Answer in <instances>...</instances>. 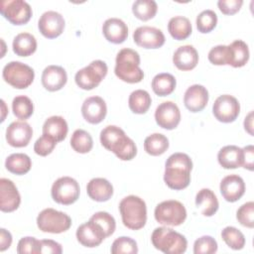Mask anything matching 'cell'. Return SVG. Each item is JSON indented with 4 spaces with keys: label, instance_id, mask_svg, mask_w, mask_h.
Here are the masks:
<instances>
[{
    "label": "cell",
    "instance_id": "6",
    "mask_svg": "<svg viewBox=\"0 0 254 254\" xmlns=\"http://www.w3.org/2000/svg\"><path fill=\"white\" fill-rule=\"evenodd\" d=\"M154 216L160 224L166 226H179L183 224L187 218V209L179 200L169 199L157 204Z\"/></svg>",
    "mask_w": 254,
    "mask_h": 254
},
{
    "label": "cell",
    "instance_id": "20",
    "mask_svg": "<svg viewBox=\"0 0 254 254\" xmlns=\"http://www.w3.org/2000/svg\"><path fill=\"white\" fill-rule=\"evenodd\" d=\"M208 91L203 85L192 84L188 87L184 94V103L188 110L196 113L204 109L208 102Z\"/></svg>",
    "mask_w": 254,
    "mask_h": 254
},
{
    "label": "cell",
    "instance_id": "5",
    "mask_svg": "<svg viewBox=\"0 0 254 254\" xmlns=\"http://www.w3.org/2000/svg\"><path fill=\"white\" fill-rule=\"evenodd\" d=\"M151 241L156 249L166 254H182L188 247L186 237L167 226L155 228L151 235Z\"/></svg>",
    "mask_w": 254,
    "mask_h": 254
},
{
    "label": "cell",
    "instance_id": "44",
    "mask_svg": "<svg viewBox=\"0 0 254 254\" xmlns=\"http://www.w3.org/2000/svg\"><path fill=\"white\" fill-rule=\"evenodd\" d=\"M236 218L238 222L247 227H254V202L248 201L242 204L236 211Z\"/></svg>",
    "mask_w": 254,
    "mask_h": 254
},
{
    "label": "cell",
    "instance_id": "24",
    "mask_svg": "<svg viewBox=\"0 0 254 254\" xmlns=\"http://www.w3.org/2000/svg\"><path fill=\"white\" fill-rule=\"evenodd\" d=\"M173 63L180 70H191L198 63V54L190 45L181 46L174 53Z\"/></svg>",
    "mask_w": 254,
    "mask_h": 254
},
{
    "label": "cell",
    "instance_id": "10",
    "mask_svg": "<svg viewBox=\"0 0 254 254\" xmlns=\"http://www.w3.org/2000/svg\"><path fill=\"white\" fill-rule=\"evenodd\" d=\"M80 188L78 183L70 177H61L52 186L51 194L53 199L64 205L74 203L79 197Z\"/></svg>",
    "mask_w": 254,
    "mask_h": 254
},
{
    "label": "cell",
    "instance_id": "25",
    "mask_svg": "<svg viewBox=\"0 0 254 254\" xmlns=\"http://www.w3.org/2000/svg\"><path fill=\"white\" fill-rule=\"evenodd\" d=\"M86 192L92 200L103 202L109 200L113 195V187L104 178H94L88 182Z\"/></svg>",
    "mask_w": 254,
    "mask_h": 254
},
{
    "label": "cell",
    "instance_id": "50",
    "mask_svg": "<svg viewBox=\"0 0 254 254\" xmlns=\"http://www.w3.org/2000/svg\"><path fill=\"white\" fill-rule=\"evenodd\" d=\"M243 150V164L242 167L249 170L253 171L254 167V147L252 145L245 146L242 148Z\"/></svg>",
    "mask_w": 254,
    "mask_h": 254
},
{
    "label": "cell",
    "instance_id": "12",
    "mask_svg": "<svg viewBox=\"0 0 254 254\" xmlns=\"http://www.w3.org/2000/svg\"><path fill=\"white\" fill-rule=\"evenodd\" d=\"M212 113L219 122H233L240 113L239 101L230 94H222L215 99L212 105Z\"/></svg>",
    "mask_w": 254,
    "mask_h": 254
},
{
    "label": "cell",
    "instance_id": "53",
    "mask_svg": "<svg viewBox=\"0 0 254 254\" xmlns=\"http://www.w3.org/2000/svg\"><path fill=\"white\" fill-rule=\"evenodd\" d=\"M1 104H2V117H1V121L3 122L5 120V115L8 111V109H6V104H5V101L3 99H1Z\"/></svg>",
    "mask_w": 254,
    "mask_h": 254
},
{
    "label": "cell",
    "instance_id": "8",
    "mask_svg": "<svg viewBox=\"0 0 254 254\" xmlns=\"http://www.w3.org/2000/svg\"><path fill=\"white\" fill-rule=\"evenodd\" d=\"M2 76L11 86L18 89H24L29 87L34 81L35 71L30 65L14 61L8 63L4 66Z\"/></svg>",
    "mask_w": 254,
    "mask_h": 254
},
{
    "label": "cell",
    "instance_id": "35",
    "mask_svg": "<svg viewBox=\"0 0 254 254\" xmlns=\"http://www.w3.org/2000/svg\"><path fill=\"white\" fill-rule=\"evenodd\" d=\"M169 148L168 138L161 133H154L146 137L144 141V150L151 156H160Z\"/></svg>",
    "mask_w": 254,
    "mask_h": 254
},
{
    "label": "cell",
    "instance_id": "7",
    "mask_svg": "<svg viewBox=\"0 0 254 254\" xmlns=\"http://www.w3.org/2000/svg\"><path fill=\"white\" fill-rule=\"evenodd\" d=\"M37 225L43 232L59 234L69 229L71 218L65 212L48 207L38 214Z\"/></svg>",
    "mask_w": 254,
    "mask_h": 254
},
{
    "label": "cell",
    "instance_id": "45",
    "mask_svg": "<svg viewBox=\"0 0 254 254\" xmlns=\"http://www.w3.org/2000/svg\"><path fill=\"white\" fill-rule=\"evenodd\" d=\"M208 61L215 65H228L229 50L228 46L218 45L208 52Z\"/></svg>",
    "mask_w": 254,
    "mask_h": 254
},
{
    "label": "cell",
    "instance_id": "14",
    "mask_svg": "<svg viewBox=\"0 0 254 254\" xmlns=\"http://www.w3.org/2000/svg\"><path fill=\"white\" fill-rule=\"evenodd\" d=\"M65 23L62 14L56 11H47L42 14L38 22L41 34L47 39H55L62 35Z\"/></svg>",
    "mask_w": 254,
    "mask_h": 254
},
{
    "label": "cell",
    "instance_id": "4",
    "mask_svg": "<svg viewBox=\"0 0 254 254\" xmlns=\"http://www.w3.org/2000/svg\"><path fill=\"white\" fill-rule=\"evenodd\" d=\"M119 211L123 224L131 230H139L147 222L146 202L137 195L131 194L122 198Z\"/></svg>",
    "mask_w": 254,
    "mask_h": 254
},
{
    "label": "cell",
    "instance_id": "32",
    "mask_svg": "<svg viewBox=\"0 0 254 254\" xmlns=\"http://www.w3.org/2000/svg\"><path fill=\"white\" fill-rule=\"evenodd\" d=\"M5 167L12 174L25 175L31 170L32 161L24 153H14L6 158Z\"/></svg>",
    "mask_w": 254,
    "mask_h": 254
},
{
    "label": "cell",
    "instance_id": "49",
    "mask_svg": "<svg viewBox=\"0 0 254 254\" xmlns=\"http://www.w3.org/2000/svg\"><path fill=\"white\" fill-rule=\"evenodd\" d=\"M41 241V250L40 253H55L61 254L63 252L62 245L51 239H43Z\"/></svg>",
    "mask_w": 254,
    "mask_h": 254
},
{
    "label": "cell",
    "instance_id": "40",
    "mask_svg": "<svg viewBox=\"0 0 254 254\" xmlns=\"http://www.w3.org/2000/svg\"><path fill=\"white\" fill-rule=\"evenodd\" d=\"M196 28L198 32L206 34L211 32L217 24V15L214 11L207 9L200 12L196 17Z\"/></svg>",
    "mask_w": 254,
    "mask_h": 254
},
{
    "label": "cell",
    "instance_id": "27",
    "mask_svg": "<svg viewBox=\"0 0 254 254\" xmlns=\"http://www.w3.org/2000/svg\"><path fill=\"white\" fill-rule=\"evenodd\" d=\"M68 131V126L65 119L62 116H51L44 122L43 134L52 137L54 140L61 142L65 139Z\"/></svg>",
    "mask_w": 254,
    "mask_h": 254
},
{
    "label": "cell",
    "instance_id": "3",
    "mask_svg": "<svg viewBox=\"0 0 254 254\" xmlns=\"http://www.w3.org/2000/svg\"><path fill=\"white\" fill-rule=\"evenodd\" d=\"M114 72L116 76L127 83H138L144 78V71L140 67L139 54L128 48L120 50L115 59Z\"/></svg>",
    "mask_w": 254,
    "mask_h": 254
},
{
    "label": "cell",
    "instance_id": "2",
    "mask_svg": "<svg viewBox=\"0 0 254 254\" xmlns=\"http://www.w3.org/2000/svg\"><path fill=\"white\" fill-rule=\"evenodd\" d=\"M100 143L121 161H130L137 155L134 141L126 135L123 129L115 125H108L101 130Z\"/></svg>",
    "mask_w": 254,
    "mask_h": 254
},
{
    "label": "cell",
    "instance_id": "41",
    "mask_svg": "<svg viewBox=\"0 0 254 254\" xmlns=\"http://www.w3.org/2000/svg\"><path fill=\"white\" fill-rule=\"evenodd\" d=\"M112 254H136L138 253L137 242L128 236H121L116 238L110 249Z\"/></svg>",
    "mask_w": 254,
    "mask_h": 254
},
{
    "label": "cell",
    "instance_id": "11",
    "mask_svg": "<svg viewBox=\"0 0 254 254\" xmlns=\"http://www.w3.org/2000/svg\"><path fill=\"white\" fill-rule=\"evenodd\" d=\"M0 13L13 25L27 24L33 15L30 4L24 0L1 1Z\"/></svg>",
    "mask_w": 254,
    "mask_h": 254
},
{
    "label": "cell",
    "instance_id": "36",
    "mask_svg": "<svg viewBox=\"0 0 254 254\" xmlns=\"http://www.w3.org/2000/svg\"><path fill=\"white\" fill-rule=\"evenodd\" d=\"M70 146L76 153L86 154L91 151L93 147V140L87 131L83 129H76L71 135Z\"/></svg>",
    "mask_w": 254,
    "mask_h": 254
},
{
    "label": "cell",
    "instance_id": "48",
    "mask_svg": "<svg viewBox=\"0 0 254 254\" xmlns=\"http://www.w3.org/2000/svg\"><path fill=\"white\" fill-rule=\"evenodd\" d=\"M243 4L242 0H219L217 6L224 15H233L237 13Z\"/></svg>",
    "mask_w": 254,
    "mask_h": 254
},
{
    "label": "cell",
    "instance_id": "34",
    "mask_svg": "<svg viewBox=\"0 0 254 254\" xmlns=\"http://www.w3.org/2000/svg\"><path fill=\"white\" fill-rule=\"evenodd\" d=\"M152 103L151 95L144 89H137L131 92L128 99V105L130 110L135 114L146 113Z\"/></svg>",
    "mask_w": 254,
    "mask_h": 254
},
{
    "label": "cell",
    "instance_id": "21",
    "mask_svg": "<svg viewBox=\"0 0 254 254\" xmlns=\"http://www.w3.org/2000/svg\"><path fill=\"white\" fill-rule=\"evenodd\" d=\"M219 189L223 198L226 201L235 202L244 194L245 183L240 176L232 174L222 179Z\"/></svg>",
    "mask_w": 254,
    "mask_h": 254
},
{
    "label": "cell",
    "instance_id": "38",
    "mask_svg": "<svg viewBox=\"0 0 254 254\" xmlns=\"http://www.w3.org/2000/svg\"><path fill=\"white\" fill-rule=\"evenodd\" d=\"M12 110L18 119L26 120L34 113V104L28 96L18 95L12 101Z\"/></svg>",
    "mask_w": 254,
    "mask_h": 254
},
{
    "label": "cell",
    "instance_id": "15",
    "mask_svg": "<svg viewBox=\"0 0 254 254\" xmlns=\"http://www.w3.org/2000/svg\"><path fill=\"white\" fill-rule=\"evenodd\" d=\"M135 44L144 49H159L165 44V35L155 27L141 26L133 33Z\"/></svg>",
    "mask_w": 254,
    "mask_h": 254
},
{
    "label": "cell",
    "instance_id": "1",
    "mask_svg": "<svg viewBox=\"0 0 254 254\" xmlns=\"http://www.w3.org/2000/svg\"><path fill=\"white\" fill-rule=\"evenodd\" d=\"M192 162L185 153L172 154L165 163L164 181L166 185L175 190H181L189 187Z\"/></svg>",
    "mask_w": 254,
    "mask_h": 254
},
{
    "label": "cell",
    "instance_id": "19",
    "mask_svg": "<svg viewBox=\"0 0 254 254\" xmlns=\"http://www.w3.org/2000/svg\"><path fill=\"white\" fill-rule=\"evenodd\" d=\"M107 113V106L100 96L87 97L81 106L82 117L90 124H98L103 121Z\"/></svg>",
    "mask_w": 254,
    "mask_h": 254
},
{
    "label": "cell",
    "instance_id": "16",
    "mask_svg": "<svg viewBox=\"0 0 254 254\" xmlns=\"http://www.w3.org/2000/svg\"><path fill=\"white\" fill-rule=\"evenodd\" d=\"M155 120L161 128L173 130L181 121V111L173 101L162 102L155 110Z\"/></svg>",
    "mask_w": 254,
    "mask_h": 254
},
{
    "label": "cell",
    "instance_id": "17",
    "mask_svg": "<svg viewBox=\"0 0 254 254\" xmlns=\"http://www.w3.org/2000/svg\"><path fill=\"white\" fill-rule=\"evenodd\" d=\"M33 137L31 125L25 121H14L6 129V141L15 148L26 147Z\"/></svg>",
    "mask_w": 254,
    "mask_h": 254
},
{
    "label": "cell",
    "instance_id": "47",
    "mask_svg": "<svg viewBox=\"0 0 254 254\" xmlns=\"http://www.w3.org/2000/svg\"><path fill=\"white\" fill-rule=\"evenodd\" d=\"M57 145V141L54 140L52 137L43 134L34 144V151L37 155L46 157L50 155Z\"/></svg>",
    "mask_w": 254,
    "mask_h": 254
},
{
    "label": "cell",
    "instance_id": "26",
    "mask_svg": "<svg viewBox=\"0 0 254 254\" xmlns=\"http://www.w3.org/2000/svg\"><path fill=\"white\" fill-rule=\"evenodd\" d=\"M217 160L219 165L227 170L242 167L243 150L235 145L224 146L218 151Z\"/></svg>",
    "mask_w": 254,
    "mask_h": 254
},
{
    "label": "cell",
    "instance_id": "13",
    "mask_svg": "<svg viewBox=\"0 0 254 254\" xmlns=\"http://www.w3.org/2000/svg\"><path fill=\"white\" fill-rule=\"evenodd\" d=\"M75 235L77 241L82 246L88 248L99 246L106 238L102 227L90 219L77 227Z\"/></svg>",
    "mask_w": 254,
    "mask_h": 254
},
{
    "label": "cell",
    "instance_id": "28",
    "mask_svg": "<svg viewBox=\"0 0 254 254\" xmlns=\"http://www.w3.org/2000/svg\"><path fill=\"white\" fill-rule=\"evenodd\" d=\"M195 205L201 209L203 216H212L219 207L215 193L209 189H201L195 195Z\"/></svg>",
    "mask_w": 254,
    "mask_h": 254
},
{
    "label": "cell",
    "instance_id": "31",
    "mask_svg": "<svg viewBox=\"0 0 254 254\" xmlns=\"http://www.w3.org/2000/svg\"><path fill=\"white\" fill-rule=\"evenodd\" d=\"M168 31L175 40L182 41L190 36L192 27L190 21L187 17L175 16L171 18L168 23Z\"/></svg>",
    "mask_w": 254,
    "mask_h": 254
},
{
    "label": "cell",
    "instance_id": "30",
    "mask_svg": "<svg viewBox=\"0 0 254 254\" xmlns=\"http://www.w3.org/2000/svg\"><path fill=\"white\" fill-rule=\"evenodd\" d=\"M12 48L17 56L29 57L37 50V40L30 33H20L14 38Z\"/></svg>",
    "mask_w": 254,
    "mask_h": 254
},
{
    "label": "cell",
    "instance_id": "23",
    "mask_svg": "<svg viewBox=\"0 0 254 254\" xmlns=\"http://www.w3.org/2000/svg\"><path fill=\"white\" fill-rule=\"evenodd\" d=\"M105 39L112 44H122L128 37V27L119 18H109L102 25Z\"/></svg>",
    "mask_w": 254,
    "mask_h": 254
},
{
    "label": "cell",
    "instance_id": "29",
    "mask_svg": "<svg viewBox=\"0 0 254 254\" xmlns=\"http://www.w3.org/2000/svg\"><path fill=\"white\" fill-rule=\"evenodd\" d=\"M229 50V63L228 65L233 67L244 66L249 60V48L242 40H235L228 45Z\"/></svg>",
    "mask_w": 254,
    "mask_h": 254
},
{
    "label": "cell",
    "instance_id": "43",
    "mask_svg": "<svg viewBox=\"0 0 254 254\" xmlns=\"http://www.w3.org/2000/svg\"><path fill=\"white\" fill-rule=\"evenodd\" d=\"M217 248L216 240L209 235H203L193 243L194 254H213L217 251Z\"/></svg>",
    "mask_w": 254,
    "mask_h": 254
},
{
    "label": "cell",
    "instance_id": "52",
    "mask_svg": "<svg viewBox=\"0 0 254 254\" xmlns=\"http://www.w3.org/2000/svg\"><path fill=\"white\" fill-rule=\"evenodd\" d=\"M244 129L251 136H253V111H250L244 119Z\"/></svg>",
    "mask_w": 254,
    "mask_h": 254
},
{
    "label": "cell",
    "instance_id": "18",
    "mask_svg": "<svg viewBox=\"0 0 254 254\" xmlns=\"http://www.w3.org/2000/svg\"><path fill=\"white\" fill-rule=\"evenodd\" d=\"M21 203V195L14 183L2 178L0 179V209L3 212L16 210Z\"/></svg>",
    "mask_w": 254,
    "mask_h": 254
},
{
    "label": "cell",
    "instance_id": "9",
    "mask_svg": "<svg viewBox=\"0 0 254 254\" xmlns=\"http://www.w3.org/2000/svg\"><path fill=\"white\" fill-rule=\"evenodd\" d=\"M108 71L107 64L100 60L92 61L88 65L79 69L74 80L76 85L84 90H91L98 86Z\"/></svg>",
    "mask_w": 254,
    "mask_h": 254
},
{
    "label": "cell",
    "instance_id": "33",
    "mask_svg": "<svg viewBox=\"0 0 254 254\" xmlns=\"http://www.w3.org/2000/svg\"><path fill=\"white\" fill-rule=\"evenodd\" d=\"M152 89L159 96H167L171 94L177 85L175 76L168 72L158 73L152 79Z\"/></svg>",
    "mask_w": 254,
    "mask_h": 254
},
{
    "label": "cell",
    "instance_id": "46",
    "mask_svg": "<svg viewBox=\"0 0 254 254\" xmlns=\"http://www.w3.org/2000/svg\"><path fill=\"white\" fill-rule=\"evenodd\" d=\"M40 250L41 241L31 236L21 238L17 245V253L19 254H39Z\"/></svg>",
    "mask_w": 254,
    "mask_h": 254
},
{
    "label": "cell",
    "instance_id": "51",
    "mask_svg": "<svg viewBox=\"0 0 254 254\" xmlns=\"http://www.w3.org/2000/svg\"><path fill=\"white\" fill-rule=\"evenodd\" d=\"M12 244V235L5 228L0 229V251H5Z\"/></svg>",
    "mask_w": 254,
    "mask_h": 254
},
{
    "label": "cell",
    "instance_id": "39",
    "mask_svg": "<svg viewBox=\"0 0 254 254\" xmlns=\"http://www.w3.org/2000/svg\"><path fill=\"white\" fill-rule=\"evenodd\" d=\"M221 237L226 245L233 250H241L245 245L244 234L233 226H226L221 231Z\"/></svg>",
    "mask_w": 254,
    "mask_h": 254
},
{
    "label": "cell",
    "instance_id": "37",
    "mask_svg": "<svg viewBox=\"0 0 254 254\" xmlns=\"http://www.w3.org/2000/svg\"><path fill=\"white\" fill-rule=\"evenodd\" d=\"M158 11V5L154 0H136L132 5L134 16L141 21L153 19Z\"/></svg>",
    "mask_w": 254,
    "mask_h": 254
},
{
    "label": "cell",
    "instance_id": "22",
    "mask_svg": "<svg viewBox=\"0 0 254 254\" xmlns=\"http://www.w3.org/2000/svg\"><path fill=\"white\" fill-rule=\"evenodd\" d=\"M42 84L49 91H58L62 89L66 81L67 74L65 69L60 65H48L42 73Z\"/></svg>",
    "mask_w": 254,
    "mask_h": 254
},
{
    "label": "cell",
    "instance_id": "42",
    "mask_svg": "<svg viewBox=\"0 0 254 254\" xmlns=\"http://www.w3.org/2000/svg\"><path fill=\"white\" fill-rule=\"evenodd\" d=\"M90 220L98 223L102 227L106 237L112 235L114 233V231H115V228H116L115 219H114V217L110 213H108L106 211L95 212L90 217Z\"/></svg>",
    "mask_w": 254,
    "mask_h": 254
}]
</instances>
